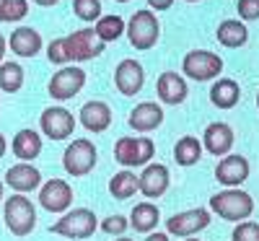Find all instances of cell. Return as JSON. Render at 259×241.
<instances>
[{
	"label": "cell",
	"mask_w": 259,
	"mask_h": 241,
	"mask_svg": "<svg viewBox=\"0 0 259 241\" xmlns=\"http://www.w3.org/2000/svg\"><path fill=\"white\" fill-rule=\"evenodd\" d=\"M210 210L218 213V218H223V221L241 223L254 213V197L239 187H231L210 197Z\"/></svg>",
	"instance_id": "1"
},
{
	"label": "cell",
	"mask_w": 259,
	"mask_h": 241,
	"mask_svg": "<svg viewBox=\"0 0 259 241\" xmlns=\"http://www.w3.org/2000/svg\"><path fill=\"white\" fill-rule=\"evenodd\" d=\"M3 218H6V228L24 238L36 228V208L29 197L24 194H11L3 200Z\"/></svg>",
	"instance_id": "2"
},
{
	"label": "cell",
	"mask_w": 259,
	"mask_h": 241,
	"mask_svg": "<svg viewBox=\"0 0 259 241\" xmlns=\"http://www.w3.org/2000/svg\"><path fill=\"white\" fill-rule=\"evenodd\" d=\"M127 36H130V45L135 50L145 52V50H153L161 39V24L153 11H135L130 24L124 26Z\"/></svg>",
	"instance_id": "3"
},
{
	"label": "cell",
	"mask_w": 259,
	"mask_h": 241,
	"mask_svg": "<svg viewBox=\"0 0 259 241\" xmlns=\"http://www.w3.org/2000/svg\"><path fill=\"white\" fill-rule=\"evenodd\" d=\"M96 226H99V221H96V215H94V210H89V208H73V210H68L57 223H52V233H57V236H65V238H91L94 236V231H96Z\"/></svg>",
	"instance_id": "4"
},
{
	"label": "cell",
	"mask_w": 259,
	"mask_h": 241,
	"mask_svg": "<svg viewBox=\"0 0 259 241\" xmlns=\"http://www.w3.org/2000/svg\"><path fill=\"white\" fill-rule=\"evenodd\" d=\"M96 145L89 138H75L62 153V169L70 174V177H85L91 174L96 166Z\"/></svg>",
	"instance_id": "5"
},
{
	"label": "cell",
	"mask_w": 259,
	"mask_h": 241,
	"mask_svg": "<svg viewBox=\"0 0 259 241\" xmlns=\"http://www.w3.org/2000/svg\"><path fill=\"white\" fill-rule=\"evenodd\" d=\"M156 153V143L150 138H119L114 143V158L124 169H135L145 166Z\"/></svg>",
	"instance_id": "6"
},
{
	"label": "cell",
	"mask_w": 259,
	"mask_h": 241,
	"mask_svg": "<svg viewBox=\"0 0 259 241\" xmlns=\"http://www.w3.org/2000/svg\"><path fill=\"white\" fill-rule=\"evenodd\" d=\"M182 70L192 78V81H212L218 78V73L223 70V60L215 55V52H207V50H192L184 55V62H182Z\"/></svg>",
	"instance_id": "7"
},
{
	"label": "cell",
	"mask_w": 259,
	"mask_h": 241,
	"mask_svg": "<svg viewBox=\"0 0 259 241\" xmlns=\"http://www.w3.org/2000/svg\"><path fill=\"white\" fill-rule=\"evenodd\" d=\"M83 86H85V70L83 68H75V65H73V68H70V65H65V68H60L50 78L47 91L57 101H68V99H73V96L80 94Z\"/></svg>",
	"instance_id": "8"
},
{
	"label": "cell",
	"mask_w": 259,
	"mask_h": 241,
	"mask_svg": "<svg viewBox=\"0 0 259 241\" xmlns=\"http://www.w3.org/2000/svg\"><path fill=\"white\" fill-rule=\"evenodd\" d=\"M39 127L50 140H68L75 130V117L65 106H47L39 117Z\"/></svg>",
	"instance_id": "9"
},
{
	"label": "cell",
	"mask_w": 259,
	"mask_h": 241,
	"mask_svg": "<svg viewBox=\"0 0 259 241\" xmlns=\"http://www.w3.org/2000/svg\"><path fill=\"white\" fill-rule=\"evenodd\" d=\"M210 221H212L210 210H205V208H192V210H184V213H174L166 221V233L187 238V236H194L197 231L207 228Z\"/></svg>",
	"instance_id": "10"
},
{
	"label": "cell",
	"mask_w": 259,
	"mask_h": 241,
	"mask_svg": "<svg viewBox=\"0 0 259 241\" xmlns=\"http://www.w3.org/2000/svg\"><path fill=\"white\" fill-rule=\"evenodd\" d=\"M65 47H68L70 60L85 62V60H94L104 52V42L96 36L94 29H78L70 36H65Z\"/></svg>",
	"instance_id": "11"
},
{
	"label": "cell",
	"mask_w": 259,
	"mask_h": 241,
	"mask_svg": "<svg viewBox=\"0 0 259 241\" xmlns=\"http://www.w3.org/2000/svg\"><path fill=\"white\" fill-rule=\"evenodd\" d=\"M39 205L47 213H68L73 205V187L65 179H50L39 187Z\"/></svg>",
	"instance_id": "12"
},
{
	"label": "cell",
	"mask_w": 259,
	"mask_h": 241,
	"mask_svg": "<svg viewBox=\"0 0 259 241\" xmlns=\"http://www.w3.org/2000/svg\"><path fill=\"white\" fill-rule=\"evenodd\" d=\"M215 179H218L223 187H241L246 179H249V161L239 153H228L218 161L215 166Z\"/></svg>",
	"instance_id": "13"
},
{
	"label": "cell",
	"mask_w": 259,
	"mask_h": 241,
	"mask_svg": "<svg viewBox=\"0 0 259 241\" xmlns=\"http://www.w3.org/2000/svg\"><path fill=\"white\" fill-rule=\"evenodd\" d=\"M143 83H145V70H143V65L138 60H122L117 68H114V86H117V91L122 96H135L140 94L143 89Z\"/></svg>",
	"instance_id": "14"
},
{
	"label": "cell",
	"mask_w": 259,
	"mask_h": 241,
	"mask_svg": "<svg viewBox=\"0 0 259 241\" xmlns=\"http://www.w3.org/2000/svg\"><path fill=\"white\" fill-rule=\"evenodd\" d=\"M171 177H168V166L163 164H148L143 174L138 177V189L148 197V200H158L168 192Z\"/></svg>",
	"instance_id": "15"
},
{
	"label": "cell",
	"mask_w": 259,
	"mask_h": 241,
	"mask_svg": "<svg viewBox=\"0 0 259 241\" xmlns=\"http://www.w3.org/2000/svg\"><path fill=\"white\" fill-rule=\"evenodd\" d=\"M236 143L233 127L228 122H210L202 133V148L212 156H228Z\"/></svg>",
	"instance_id": "16"
},
{
	"label": "cell",
	"mask_w": 259,
	"mask_h": 241,
	"mask_svg": "<svg viewBox=\"0 0 259 241\" xmlns=\"http://www.w3.org/2000/svg\"><path fill=\"white\" fill-rule=\"evenodd\" d=\"M16 194H26V192H34L41 187V171L34 169L31 164H13L8 171H6V182Z\"/></svg>",
	"instance_id": "17"
},
{
	"label": "cell",
	"mask_w": 259,
	"mask_h": 241,
	"mask_svg": "<svg viewBox=\"0 0 259 241\" xmlns=\"http://www.w3.org/2000/svg\"><path fill=\"white\" fill-rule=\"evenodd\" d=\"M127 122H130V127H133L135 133H153L156 127L163 125V109L156 101H143V104H138L133 112H130Z\"/></svg>",
	"instance_id": "18"
},
{
	"label": "cell",
	"mask_w": 259,
	"mask_h": 241,
	"mask_svg": "<svg viewBox=\"0 0 259 241\" xmlns=\"http://www.w3.org/2000/svg\"><path fill=\"white\" fill-rule=\"evenodd\" d=\"M156 91H158V99L161 104H168V106H177V104H184L187 101V81L179 75V73H161L158 75V83H156Z\"/></svg>",
	"instance_id": "19"
},
{
	"label": "cell",
	"mask_w": 259,
	"mask_h": 241,
	"mask_svg": "<svg viewBox=\"0 0 259 241\" xmlns=\"http://www.w3.org/2000/svg\"><path fill=\"white\" fill-rule=\"evenodd\" d=\"M80 125L89 130V133H104L112 125V109L106 101H85L80 106Z\"/></svg>",
	"instance_id": "20"
},
{
	"label": "cell",
	"mask_w": 259,
	"mask_h": 241,
	"mask_svg": "<svg viewBox=\"0 0 259 241\" xmlns=\"http://www.w3.org/2000/svg\"><path fill=\"white\" fill-rule=\"evenodd\" d=\"M11 150H13L16 158H21L24 164H29V161H34V158L41 156V135L36 133V130H31V127L18 130V133L13 135Z\"/></svg>",
	"instance_id": "21"
},
{
	"label": "cell",
	"mask_w": 259,
	"mask_h": 241,
	"mask_svg": "<svg viewBox=\"0 0 259 241\" xmlns=\"http://www.w3.org/2000/svg\"><path fill=\"white\" fill-rule=\"evenodd\" d=\"M11 52H16L18 57H36L41 50V34L31 26H18L11 34Z\"/></svg>",
	"instance_id": "22"
},
{
	"label": "cell",
	"mask_w": 259,
	"mask_h": 241,
	"mask_svg": "<svg viewBox=\"0 0 259 241\" xmlns=\"http://www.w3.org/2000/svg\"><path fill=\"white\" fill-rule=\"evenodd\" d=\"M210 101L218 109H233L241 101V86L233 78H218L210 89Z\"/></svg>",
	"instance_id": "23"
},
{
	"label": "cell",
	"mask_w": 259,
	"mask_h": 241,
	"mask_svg": "<svg viewBox=\"0 0 259 241\" xmlns=\"http://www.w3.org/2000/svg\"><path fill=\"white\" fill-rule=\"evenodd\" d=\"M218 42L228 50H236V47H244L246 39H249V29L241 24L239 18H226L218 24V31H215Z\"/></svg>",
	"instance_id": "24"
},
{
	"label": "cell",
	"mask_w": 259,
	"mask_h": 241,
	"mask_svg": "<svg viewBox=\"0 0 259 241\" xmlns=\"http://www.w3.org/2000/svg\"><path fill=\"white\" fill-rule=\"evenodd\" d=\"M158 221H161V210L150 200L148 203H138L133 208V213H130V226H133L138 233H150L158 226Z\"/></svg>",
	"instance_id": "25"
},
{
	"label": "cell",
	"mask_w": 259,
	"mask_h": 241,
	"mask_svg": "<svg viewBox=\"0 0 259 241\" xmlns=\"http://www.w3.org/2000/svg\"><path fill=\"white\" fill-rule=\"evenodd\" d=\"M202 158V143L194 138V135H184L177 140L174 145V161L179 166H194Z\"/></svg>",
	"instance_id": "26"
},
{
	"label": "cell",
	"mask_w": 259,
	"mask_h": 241,
	"mask_svg": "<svg viewBox=\"0 0 259 241\" xmlns=\"http://www.w3.org/2000/svg\"><path fill=\"white\" fill-rule=\"evenodd\" d=\"M24 78H26V73L18 62H3L0 65V91L18 94L24 89Z\"/></svg>",
	"instance_id": "27"
},
{
	"label": "cell",
	"mask_w": 259,
	"mask_h": 241,
	"mask_svg": "<svg viewBox=\"0 0 259 241\" xmlns=\"http://www.w3.org/2000/svg\"><path fill=\"white\" fill-rule=\"evenodd\" d=\"M109 192H112V197H117V200H127V197H133L138 192V177L130 169L117 171L109 179Z\"/></svg>",
	"instance_id": "28"
},
{
	"label": "cell",
	"mask_w": 259,
	"mask_h": 241,
	"mask_svg": "<svg viewBox=\"0 0 259 241\" xmlns=\"http://www.w3.org/2000/svg\"><path fill=\"white\" fill-rule=\"evenodd\" d=\"M96 36L104 42H117L122 34H124V18L122 16H101L99 21H96Z\"/></svg>",
	"instance_id": "29"
},
{
	"label": "cell",
	"mask_w": 259,
	"mask_h": 241,
	"mask_svg": "<svg viewBox=\"0 0 259 241\" xmlns=\"http://www.w3.org/2000/svg\"><path fill=\"white\" fill-rule=\"evenodd\" d=\"M26 13H29L26 0H3V6H0V21H8V24L26 18Z\"/></svg>",
	"instance_id": "30"
},
{
	"label": "cell",
	"mask_w": 259,
	"mask_h": 241,
	"mask_svg": "<svg viewBox=\"0 0 259 241\" xmlns=\"http://www.w3.org/2000/svg\"><path fill=\"white\" fill-rule=\"evenodd\" d=\"M73 11L80 21H99L101 18V0H73Z\"/></svg>",
	"instance_id": "31"
},
{
	"label": "cell",
	"mask_w": 259,
	"mask_h": 241,
	"mask_svg": "<svg viewBox=\"0 0 259 241\" xmlns=\"http://www.w3.org/2000/svg\"><path fill=\"white\" fill-rule=\"evenodd\" d=\"M231 241H259V223H254V221L236 223V228L231 233Z\"/></svg>",
	"instance_id": "32"
},
{
	"label": "cell",
	"mask_w": 259,
	"mask_h": 241,
	"mask_svg": "<svg viewBox=\"0 0 259 241\" xmlns=\"http://www.w3.org/2000/svg\"><path fill=\"white\" fill-rule=\"evenodd\" d=\"M47 60L55 62V65H68V62H70L68 47H65V36L50 42V47H47Z\"/></svg>",
	"instance_id": "33"
},
{
	"label": "cell",
	"mask_w": 259,
	"mask_h": 241,
	"mask_svg": "<svg viewBox=\"0 0 259 241\" xmlns=\"http://www.w3.org/2000/svg\"><path fill=\"white\" fill-rule=\"evenodd\" d=\"M130 221L124 215H109V218H104V223H101V231L104 233H109V236H122L127 231Z\"/></svg>",
	"instance_id": "34"
},
{
	"label": "cell",
	"mask_w": 259,
	"mask_h": 241,
	"mask_svg": "<svg viewBox=\"0 0 259 241\" xmlns=\"http://www.w3.org/2000/svg\"><path fill=\"white\" fill-rule=\"evenodd\" d=\"M239 16L244 21H256L259 18V0H239Z\"/></svg>",
	"instance_id": "35"
},
{
	"label": "cell",
	"mask_w": 259,
	"mask_h": 241,
	"mask_svg": "<svg viewBox=\"0 0 259 241\" xmlns=\"http://www.w3.org/2000/svg\"><path fill=\"white\" fill-rule=\"evenodd\" d=\"M148 6L153 11H166V8L174 6V0H148Z\"/></svg>",
	"instance_id": "36"
},
{
	"label": "cell",
	"mask_w": 259,
	"mask_h": 241,
	"mask_svg": "<svg viewBox=\"0 0 259 241\" xmlns=\"http://www.w3.org/2000/svg\"><path fill=\"white\" fill-rule=\"evenodd\" d=\"M145 241H168V233H161V231L148 233V238H145Z\"/></svg>",
	"instance_id": "37"
},
{
	"label": "cell",
	"mask_w": 259,
	"mask_h": 241,
	"mask_svg": "<svg viewBox=\"0 0 259 241\" xmlns=\"http://www.w3.org/2000/svg\"><path fill=\"white\" fill-rule=\"evenodd\" d=\"M6 47H8V42H6L3 34H0V65H3V57H6Z\"/></svg>",
	"instance_id": "38"
},
{
	"label": "cell",
	"mask_w": 259,
	"mask_h": 241,
	"mask_svg": "<svg viewBox=\"0 0 259 241\" xmlns=\"http://www.w3.org/2000/svg\"><path fill=\"white\" fill-rule=\"evenodd\" d=\"M31 3H36V6H41V8H50V6H57L60 0H31Z\"/></svg>",
	"instance_id": "39"
},
{
	"label": "cell",
	"mask_w": 259,
	"mask_h": 241,
	"mask_svg": "<svg viewBox=\"0 0 259 241\" xmlns=\"http://www.w3.org/2000/svg\"><path fill=\"white\" fill-rule=\"evenodd\" d=\"M6 150H8V143H6V138H3V133H0V158L6 156Z\"/></svg>",
	"instance_id": "40"
},
{
	"label": "cell",
	"mask_w": 259,
	"mask_h": 241,
	"mask_svg": "<svg viewBox=\"0 0 259 241\" xmlns=\"http://www.w3.org/2000/svg\"><path fill=\"white\" fill-rule=\"evenodd\" d=\"M3 187H6V184H3V179H0V203L6 200V197H3Z\"/></svg>",
	"instance_id": "41"
},
{
	"label": "cell",
	"mask_w": 259,
	"mask_h": 241,
	"mask_svg": "<svg viewBox=\"0 0 259 241\" xmlns=\"http://www.w3.org/2000/svg\"><path fill=\"white\" fill-rule=\"evenodd\" d=\"M114 241H133V238H114Z\"/></svg>",
	"instance_id": "42"
},
{
	"label": "cell",
	"mask_w": 259,
	"mask_h": 241,
	"mask_svg": "<svg viewBox=\"0 0 259 241\" xmlns=\"http://www.w3.org/2000/svg\"><path fill=\"white\" fill-rule=\"evenodd\" d=\"M184 241H200V238H184Z\"/></svg>",
	"instance_id": "43"
},
{
	"label": "cell",
	"mask_w": 259,
	"mask_h": 241,
	"mask_svg": "<svg viewBox=\"0 0 259 241\" xmlns=\"http://www.w3.org/2000/svg\"><path fill=\"white\" fill-rule=\"evenodd\" d=\"M117 3H130V0H117Z\"/></svg>",
	"instance_id": "44"
},
{
	"label": "cell",
	"mask_w": 259,
	"mask_h": 241,
	"mask_svg": "<svg viewBox=\"0 0 259 241\" xmlns=\"http://www.w3.org/2000/svg\"><path fill=\"white\" fill-rule=\"evenodd\" d=\"M187 3H197V0H187Z\"/></svg>",
	"instance_id": "45"
},
{
	"label": "cell",
	"mask_w": 259,
	"mask_h": 241,
	"mask_svg": "<svg viewBox=\"0 0 259 241\" xmlns=\"http://www.w3.org/2000/svg\"><path fill=\"white\" fill-rule=\"evenodd\" d=\"M256 106H259V94H256Z\"/></svg>",
	"instance_id": "46"
},
{
	"label": "cell",
	"mask_w": 259,
	"mask_h": 241,
	"mask_svg": "<svg viewBox=\"0 0 259 241\" xmlns=\"http://www.w3.org/2000/svg\"><path fill=\"white\" fill-rule=\"evenodd\" d=\"M0 6H3V0H0Z\"/></svg>",
	"instance_id": "47"
}]
</instances>
